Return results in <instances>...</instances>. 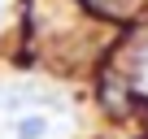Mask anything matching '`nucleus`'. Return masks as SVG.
I'll return each instance as SVG.
<instances>
[{
  "label": "nucleus",
  "mask_w": 148,
  "mask_h": 139,
  "mask_svg": "<svg viewBox=\"0 0 148 139\" xmlns=\"http://www.w3.org/2000/svg\"><path fill=\"white\" fill-rule=\"evenodd\" d=\"M9 135H13V139H48V135H52V126H48V117H44V113H22V117H13Z\"/></svg>",
  "instance_id": "obj_1"
}]
</instances>
